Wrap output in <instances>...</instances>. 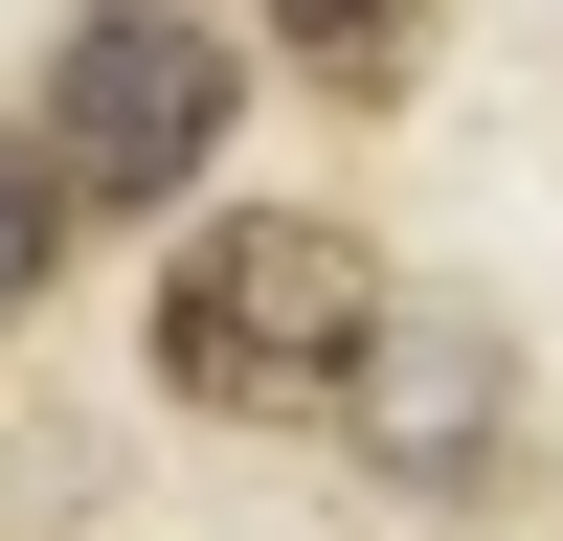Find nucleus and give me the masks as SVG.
<instances>
[{
	"label": "nucleus",
	"mask_w": 563,
	"mask_h": 541,
	"mask_svg": "<svg viewBox=\"0 0 563 541\" xmlns=\"http://www.w3.org/2000/svg\"><path fill=\"white\" fill-rule=\"evenodd\" d=\"M45 270H68V180L0 135V339H23V294H45Z\"/></svg>",
	"instance_id": "5"
},
{
	"label": "nucleus",
	"mask_w": 563,
	"mask_h": 541,
	"mask_svg": "<svg viewBox=\"0 0 563 541\" xmlns=\"http://www.w3.org/2000/svg\"><path fill=\"white\" fill-rule=\"evenodd\" d=\"M225 135H249V45H225L203 0H90V23L45 45V135L23 158L68 180V203H203Z\"/></svg>",
	"instance_id": "2"
},
{
	"label": "nucleus",
	"mask_w": 563,
	"mask_h": 541,
	"mask_svg": "<svg viewBox=\"0 0 563 541\" xmlns=\"http://www.w3.org/2000/svg\"><path fill=\"white\" fill-rule=\"evenodd\" d=\"M339 451L384 496H496V451H519V339H496L474 294H384V339H361V384H339Z\"/></svg>",
	"instance_id": "3"
},
{
	"label": "nucleus",
	"mask_w": 563,
	"mask_h": 541,
	"mask_svg": "<svg viewBox=\"0 0 563 541\" xmlns=\"http://www.w3.org/2000/svg\"><path fill=\"white\" fill-rule=\"evenodd\" d=\"M271 45H294V68L339 90V113H384V90L429 68V0H271Z\"/></svg>",
	"instance_id": "4"
},
{
	"label": "nucleus",
	"mask_w": 563,
	"mask_h": 541,
	"mask_svg": "<svg viewBox=\"0 0 563 541\" xmlns=\"http://www.w3.org/2000/svg\"><path fill=\"white\" fill-rule=\"evenodd\" d=\"M361 339H384V249L316 203H203L158 270V406L203 429H339Z\"/></svg>",
	"instance_id": "1"
}]
</instances>
